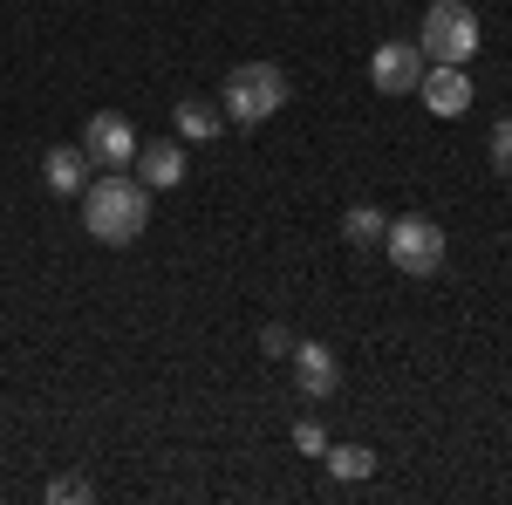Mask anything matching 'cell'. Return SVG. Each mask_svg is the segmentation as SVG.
<instances>
[{
  "label": "cell",
  "mask_w": 512,
  "mask_h": 505,
  "mask_svg": "<svg viewBox=\"0 0 512 505\" xmlns=\"http://www.w3.org/2000/svg\"><path fill=\"white\" fill-rule=\"evenodd\" d=\"M151 226V185L144 178H123V171H96L82 185V233L103 239V246H130V239Z\"/></svg>",
  "instance_id": "6da1fadb"
},
{
  "label": "cell",
  "mask_w": 512,
  "mask_h": 505,
  "mask_svg": "<svg viewBox=\"0 0 512 505\" xmlns=\"http://www.w3.org/2000/svg\"><path fill=\"white\" fill-rule=\"evenodd\" d=\"M280 103H287V69H274V62H239L219 96L226 123H267Z\"/></svg>",
  "instance_id": "7a4b0ae2"
},
{
  "label": "cell",
  "mask_w": 512,
  "mask_h": 505,
  "mask_svg": "<svg viewBox=\"0 0 512 505\" xmlns=\"http://www.w3.org/2000/svg\"><path fill=\"white\" fill-rule=\"evenodd\" d=\"M417 48H424V62L465 69L478 55V14L465 0H431V14H424V28H417Z\"/></svg>",
  "instance_id": "3957f363"
},
{
  "label": "cell",
  "mask_w": 512,
  "mask_h": 505,
  "mask_svg": "<svg viewBox=\"0 0 512 505\" xmlns=\"http://www.w3.org/2000/svg\"><path fill=\"white\" fill-rule=\"evenodd\" d=\"M383 253H390L396 273L424 280V273L444 267V233H437V219H424V212H403V219H390V233H383Z\"/></svg>",
  "instance_id": "277c9868"
},
{
  "label": "cell",
  "mask_w": 512,
  "mask_h": 505,
  "mask_svg": "<svg viewBox=\"0 0 512 505\" xmlns=\"http://www.w3.org/2000/svg\"><path fill=\"white\" fill-rule=\"evenodd\" d=\"M82 151H89L96 171H123L137 157V123L123 117V110H96V117L82 123Z\"/></svg>",
  "instance_id": "5b68a950"
},
{
  "label": "cell",
  "mask_w": 512,
  "mask_h": 505,
  "mask_svg": "<svg viewBox=\"0 0 512 505\" xmlns=\"http://www.w3.org/2000/svg\"><path fill=\"white\" fill-rule=\"evenodd\" d=\"M424 48L417 41H383L376 55H369V82L383 89V96H417V82H424Z\"/></svg>",
  "instance_id": "8992f818"
},
{
  "label": "cell",
  "mask_w": 512,
  "mask_h": 505,
  "mask_svg": "<svg viewBox=\"0 0 512 505\" xmlns=\"http://www.w3.org/2000/svg\"><path fill=\"white\" fill-rule=\"evenodd\" d=\"M294 389L308 396V403H328L335 389H342V362H335V349L328 342H294Z\"/></svg>",
  "instance_id": "52a82bcc"
},
{
  "label": "cell",
  "mask_w": 512,
  "mask_h": 505,
  "mask_svg": "<svg viewBox=\"0 0 512 505\" xmlns=\"http://www.w3.org/2000/svg\"><path fill=\"white\" fill-rule=\"evenodd\" d=\"M417 96H424L431 117H465V110H472V76L451 69V62H431L424 82H417Z\"/></svg>",
  "instance_id": "ba28073f"
},
{
  "label": "cell",
  "mask_w": 512,
  "mask_h": 505,
  "mask_svg": "<svg viewBox=\"0 0 512 505\" xmlns=\"http://www.w3.org/2000/svg\"><path fill=\"white\" fill-rule=\"evenodd\" d=\"M130 164H137V178H144L151 192L185 185V144H171V137H151V144L137 137V157H130Z\"/></svg>",
  "instance_id": "9c48e42d"
},
{
  "label": "cell",
  "mask_w": 512,
  "mask_h": 505,
  "mask_svg": "<svg viewBox=\"0 0 512 505\" xmlns=\"http://www.w3.org/2000/svg\"><path fill=\"white\" fill-rule=\"evenodd\" d=\"M89 171H96V164H89L82 144H55V151L41 157V178H48V192H55V198L82 192V185H89Z\"/></svg>",
  "instance_id": "30bf717a"
},
{
  "label": "cell",
  "mask_w": 512,
  "mask_h": 505,
  "mask_svg": "<svg viewBox=\"0 0 512 505\" xmlns=\"http://www.w3.org/2000/svg\"><path fill=\"white\" fill-rule=\"evenodd\" d=\"M219 123H226V110H219V103H205V96H185V103L171 110V130H178L185 144H212V137H219Z\"/></svg>",
  "instance_id": "8fae6325"
},
{
  "label": "cell",
  "mask_w": 512,
  "mask_h": 505,
  "mask_svg": "<svg viewBox=\"0 0 512 505\" xmlns=\"http://www.w3.org/2000/svg\"><path fill=\"white\" fill-rule=\"evenodd\" d=\"M321 465H328V478H342V485H362V478H376V451L369 444H328Z\"/></svg>",
  "instance_id": "7c38bea8"
},
{
  "label": "cell",
  "mask_w": 512,
  "mask_h": 505,
  "mask_svg": "<svg viewBox=\"0 0 512 505\" xmlns=\"http://www.w3.org/2000/svg\"><path fill=\"white\" fill-rule=\"evenodd\" d=\"M383 233H390V219H383L376 205H349V212H342V239H349V246H383Z\"/></svg>",
  "instance_id": "4fadbf2b"
},
{
  "label": "cell",
  "mask_w": 512,
  "mask_h": 505,
  "mask_svg": "<svg viewBox=\"0 0 512 505\" xmlns=\"http://www.w3.org/2000/svg\"><path fill=\"white\" fill-rule=\"evenodd\" d=\"M492 171H499V178H512V117L492 123Z\"/></svg>",
  "instance_id": "5bb4252c"
},
{
  "label": "cell",
  "mask_w": 512,
  "mask_h": 505,
  "mask_svg": "<svg viewBox=\"0 0 512 505\" xmlns=\"http://www.w3.org/2000/svg\"><path fill=\"white\" fill-rule=\"evenodd\" d=\"M89 492H96V485H89V478H76V471H62V478H48V499H62V505H82Z\"/></svg>",
  "instance_id": "9a60e30c"
},
{
  "label": "cell",
  "mask_w": 512,
  "mask_h": 505,
  "mask_svg": "<svg viewBox=\"0 0 512 505\" xmlns=\"http://www.w3.org/2000/svg\"><path fill=\"white\" fill-rule=\"evenodd\" d=\"M294 451H301V458H321V451H328V430H321L315 417H301V424H294Z\"/></svg>",
  "instance_id": "2e32d148"
},
{
  "label": "cell",
  "mask_w": 512,
  "mask_h": 505,
  "mask_svg": "<svg viewBox=\"0 0 512 505\" xmlns=\"http://www.w3.org/2000/svg\"><path fill=\"white\" fill-rule=\"evenodd\" d=\"M260 355H267V362H287V355H294V335H287L280 321H267V328H260Z\"/></svg>",
  "instance_id": "e0dca14e"
}]
</instances>
